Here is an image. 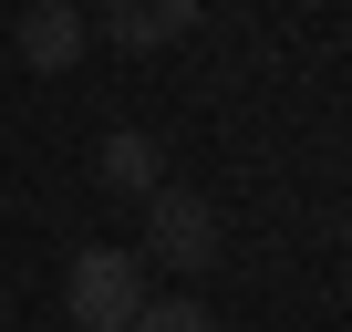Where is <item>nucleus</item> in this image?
Listing matches in <instances>:
<instances>
[{"label":"nucleus","mask_w":352,"mask_h":332,"mask_svg":"<svg viewBox=\"0 0 352 332\" xmlns=\"http://www.w3.org/2000/svg\"><path fill=\"white\" fill-rule=\"evenodd\" d=\"M63 301H73V322H83V332H135V311H145L135 249H83V260H73V280H63Z\"/></svg>","instance_id":"1"},{"label":"nucleus","mask_w":352,"mask_h":332,"mask_svg":"<svg viewBox=\"0 0 352 332\" xmlns=\"http://www.w3.org/2000/svg\"><path fill=\"white\" fill-rule=\"evenodd\" d=\"M145 249H155L166 270H218V198H197V187H155Z\"/></svg>","instance_id":"2"},{"label":"nucleus","mask_w":352,"mask_h":332,"mask_svg":"<svg viewBox=\"0 0 352 332\" xmlns=\"http://www.w3.org/2000/svg\"><path fill=\"white\" fill-rule=\"evenodd\" d=\"M197 32V0H104V42L155 52V42H187Z\"/></svg>","instance_id":"3"},{"label":"nucleus","mask_w":352,"mask_h":332,"mask_svg":"<svg viewBox=\"0 0 352 332\" xmlns=\"http://www.w3.org/2000/svg\"><path fill=\"white\" fill-rule=\"evenodd\" d=\"M21 63L32 73H73L83 63V11H73V0H32V11H21Z\"/></svg>","instance_id":"4"},{"label":"nucleus","mask_w":352,"mask_h":332,"mask_svg":"<svg viewBox=\"0 0 352 332\" xmlns=\"http://www.w3.org/2000/svg\"><path fill=\"white\" fill-rule=\"evenodd\" d=\"M94 177H104L114 198H155V187H166V145L124 125V135H104V156H94Z\"/></svg>","instance_id":"5"},{"label":"nucleus","mask_w":352,"mask_h":332,"mask_svg":"<svg viewBox=\"0 0 352 332\" xmlns=\"http://www.w3.org/2000/svg\"><path fill=\"white\" fill-rule=\"evenodd\" d=\"M135 332H218V322H208L197 301H145V311H135Z\"/></svg>","instance_id":"6"}]
</instances>
